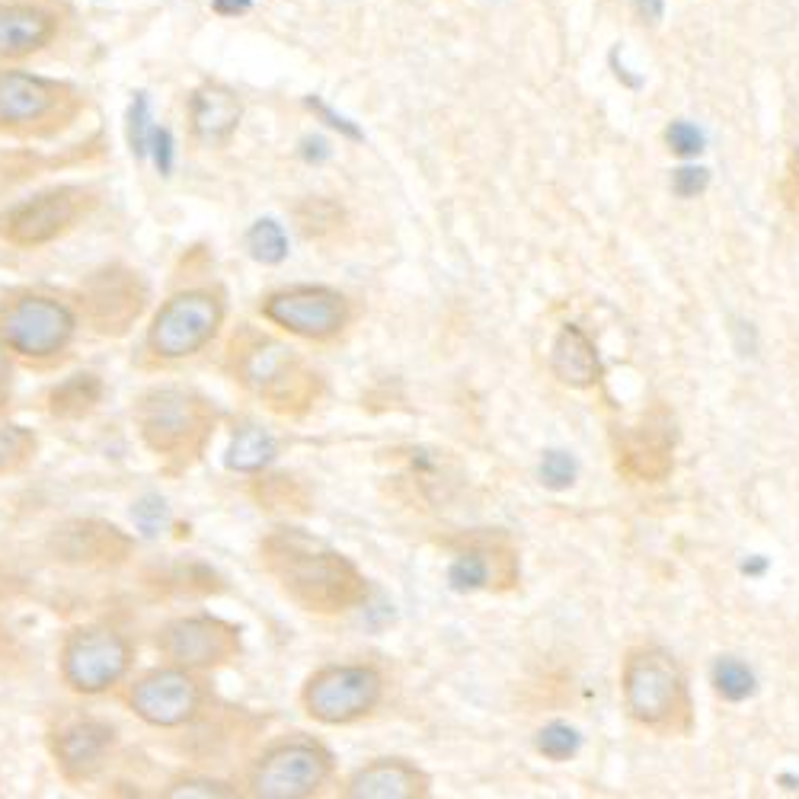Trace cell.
Listing matches in <instances>:
<instances>
[{"mask_svg":"<svg viewBox=\"0 0 799 799\" xmlns=\"http://www.w3.org/2000/svg\"><path fill=\"white\" fill-rule=\"evenodd\" d=\"M266 573L279 589L311 614H342L365 601L368 582L339 550L307 537L304 531H272L259 544Z\"/></svg>","mask_w":799,"mask_h":799,"instance_id":"cell-1","label":"cell"},{"mask_svg":"<svg viewBox=\"0 0 799 799\" xmlns=\"http://www.w3.org/2000/svg\"><path fill=\"white\" fill-rule=\"evenodd\" d=\"M234 374L275 413H304L314 403L320 378L304 365V358L288 342L243 330L234 346Z\"/></svg>","mask_w":799,"mask_h":799,"instance_id":"cell-2","label":"cell"},{"mask_svg":"<svg viewBox=\"0 0 799 799\" xmlns=\"http://www.w3.org/2000/svg\"><path fill=\"white\" fill-rule=\"evenodd\" d=\"M215 406L186 387H151L135 403V426L141 442L157 458L189 464L205 451L215 432Z\"/></svg>","mask_w":799,"mask_h":799,"instance_id":"cell-3","label":"cell"},{"mask_svg":"<svg viewBox=\"0 0 799 799\" xmlns=\"http://www.w3.org/2000/svg\"><path fill=\"white\" fill-rule=\"evenodd\" d=\"M621 691L627 713L646 729L684 732L691 726V694L681 665L659 646L633 649L624 662Z\"/></svg>","mask_w":799,"mask_h":799,"instance_id":"cell-4","label":"cell"},{"mask_svg":"<svg viewBox=\"0 0 799 799\" xmlns=\"http://www.w3.org/2000/svg\"><path fill=\"white\" fill-rule=\"evenodd\" d=\"M80 112V93L64 80L26 68H0V132L16 138L52 135Z\"/></svg>","mask_w":799,"mask_h":799,"instance_id":"cell-5","label":"cell"},{"mask_svg":"<svg viewBox=\"0 0 799 799\" xmlns=\"http://www.w3.org/2000/svg\"><path fill=\"white\" fill-rule=\"evenodd\" d=\"M384 700V675L371 662L323 665L301 691L304 713L323 726H349L371 716Z\"/></svg>","mask_w":799,"mask_h":799,"instance_id":"cell-6","label":"cell"},{"mask_svg":"<svg viewBox=\"0 0 799 799\" xmlns=\"http://www.w3.org/2000/svg\"><path fill=\"white\" fill-rule=\"evenodd\" d=\"M333 777V755L314 739L291 736L253 761L247 787L256 799H307Z\"/></svg>","mask_w":799,"mask_h":799,"instance_id":"cell-7","label":"cell"},{"mask_svg":"<svg viewBox=\"0 0 799 799\" xmlns=\"http://www.w3.org/2000/svg\"><path fill=\"white\" fill-rule=\"evenodd\" d=\"M77 333V314L68 304L48 295H16L0 311V336H4L7 349L13 355L26 358V362H52L64 349L71 346Z\"/></svg>","mask_w":799,"mask_h":799,"instance_id":"cell-8","label":"cell"},{"mask_svg":"<svg viewBox=\"0 0 799 799\" xmlns=\"http://www.w3.org/2000/svg\"><path fill=\"white\" fill-rule=\"evenodd\" d=\"M61 681L74 694L96 697L112 691L132 668V643L106 624L71 630L61 643Z\"/></svg>","mask_w":799,"mask_h":799,"instance_id":"cell-9","label":"cell"},{"mask_svg":"<svg viewBox=\"0 0 799 799\" xmlns=\"http://www.w3.org/2000/svg\"><path fill=\"white\" fill-rule=\"evenodd\" d=\"M224 323V304L205 288L176 291L170 301L160 304L148 326V352L160 362H179L202 352L218 336Z\"/></svg>","mask_w":799,"mask_h":799,"instance_id":"cell-10","label":"cell"},{"mask_svg":"<svg viewBox=\"0 0 799 799\" xmlns=\"http://www.w3.org/2000/svg\"><path fill=\"white\" fill-rule=\"evenodd\" d=\"M259 314L291 336H301L311 342H330L349 326L352 304L336 288L291 285V288L266 295L263 304H259Z\"/></svg>","mask_w":799,"mask_h":799,"instance_id":"cell-11","label":"cell"},{"mask_svg":"<svg viewBox=\"0 0 799 799\" xmlns=\"http://www.w3.org/2000/svg\"><path fill=\"white\" fill-rule=\"evenodd\" d=\"M205 681L189 672V668L167 665V668H154V672H144L135 678L125 691V704L138 720L157 729H176V726H189L192 720H199L205 710Z\"/></svg>","mask_w":799,"mask_h":799,"instance_id":"cell-12","label":"cell"},{"mask_svg":"<svg viewBox=\"0 0 799 799\" xmlns=\"http://www.w3.org/2000/svg\"><path fill=\"white\" fill-rule=\"evenodd\" d=\"M93 208V195L80 186H55L13 205L0 215V237L20 250H36L68 234Z\"/></svg>","mask_w":799,"mask_h":799,"instance_id":"cell-13","label":"cell"},{"mask_svg":"<svg viewBox=\"0 0 799 799\" xmlns=\"http://www.w3.org/2000/svg\"><path fill=\"white\" fill-rule=\"evenodd\" d=\"M160 652L170 665L189 668V672H205L231 662L240 652V630L211 614H189L176 617L157 637Z\"/></svg>","mask_w":799,"mask_h":799,"instance_id":"cell-14","label":"cell"},{"mask_svg":"<svg viewBox=\"0 0 799 799\" xmlns=\"http://www.w3.org/2000/svg\"><path fill=\"white\" fill-rule=\"evenodd\" d=\"M144 304H148V288H144L138 272L125 266H106L93 272L80 291L84 320L103 336H122L132 330Z\"/></svg>","mask_w":799,"mask_h":799,"instance_id":"cell-15","label":"cell"},{"mask_svg":"<svg viewBox=\"0 0 799 799\" xmlns=\"http://www.w3.org/2000/svg\"><path fill=\"white\" fill-rule=\"evenodd\" d=\"M116 729L96 716H71L52 732V758L68 784H84L109 761Z\"/></svg>","mask_w":799,"mask_h":799,"instance_id":"cell-16","label":"cell"},{"mask_svg":"<svg viewBox=\"0 0 799 799\" xmlns=\"http://www.w3.org/2000/svg\"><path fill=\"white\" fill-rule=\"evenodd\" d=\"M132 537L109 521L74 518L52 531V550L71 566H119L132 557Z\"/></svg>","mask_w":799,"mask_h":799,"instance_id":"cell-17","label":"cell"},{"mask_svg":"<svg viewBox=\"0 0 799 799\" xmlns=\"http://www.w3.org/2000/svg\"><path fill=\"white\" fill-rule=\"evenodd\" d=\"M61 16L39 0H0V64L45 52L58 39Z\"/></svg>","mask_w":799,"mask_h":799,"instance_id":"cell-18","label":"cell"},{"mask_svg":"<svg viewBox=\"0 0 799 799\" xmlns=\"http://www.w3.org/2000/svg\"><path fill=\"white\" fill-rule=\"evenodd\" d=\"M454 592L512 589L518 582V557L502 541H470L448 566Z\"/></svg>","mask_w":799,"mask_h":799,"instance_id":"cell-19","label":"cell"},{"mask_svg":"<svg viewBox=\"0 0 799 799\" xmlns=\"http://www.w3.org/2000/svg\"><path fill=\"white\" fill-rule=\"evenodd\" d=\"M672 422L659 410L646 416L643 426L624 435V442L617 445V467L627 477L643 480V483H659L672 470Z\"/></svg>","mask_w":799,"mask_h":799,"instance_id":"cell-20","label":"cell"},{"mask_svg":"<svg viewBox=\"0 0 799 799\" xmlns=\"http://www.w3.org/2000/svg\"><path fill=\"white\" fill-rule=\"evenodd\" d=\"M186 119L195 141L218 148V144L231 141V135L240 128L243 100L234 87L218 84V80H205V84H199L189 93Z\"/></svg>","mask_w":799,"mask_h":799,"instance_id":"cell-21","label":"cell"},{"mask_svg":"<svg viewBox=\"0 0 799 799\" xmlns=\"http://www.w3.org/2000/svg\"><path fill=\"white\" fill-rule=\"evenodd\" d=\"M342 796H349V799H422V796H429V774L403 758H378L349 777Z\"/></svg>","mask_w":799,"mask_h":799,"instance_id":"cell-22","label":"cell"},{"mask_svg":"<svg viewBox=\"0 0 799 799\" xmlns=\"http://www.w3.org/2000/svg\"><path fill=\"white\" fill-rule=\"evenodd\" d=\"M550 368L566 387H592L601 378V362L595 342L576 323H566L553 339Z\"/></svg>","mask_w":799,"mask_h":799,"instance_id":"cell-23","label":"cell"},{"mask_svg":"<svg viewBox=\"0 0 799 799\" xmlns=\"http://www.w3.org/2000/svg\"><path fill=\"white\" fill-rule=\"evenodd\" d=\"M103 390L106 387L100 381V374L77 371V374H71V378H64L61 384L52 387V394H48V413L58 416V419H80L100 406Z\"/></svg>","mask_w":799,"mask_h":799,"instance_id":"cell-24","label":"cell"},{"mask_svg":"<svg viewBox=\"0 0 799 799\" xmlns=\"http://www.w3.org/2000/svg\"><path fill=\"white\" fill-rule=\"evenodd\" d=\"M275 454H279V442L275 435L263 426H240L231 438V448H227L224 464L237 470V474H259L266 470Z\"/></svg>","mask_w":799,"mask_h":799,"instance_id":"cell-25","label":"cell"},{"mask_svg":"<svg viewBox=\"0 0 799 799\" xmlns=\"http://www.w3.org/2000/svg\"><path fill=\"white\" fill-rule=\"evenodd\" d=\"M710 678H713L716 694H720L723 700H729V704H742V700H748L755 694L752 668H748L745 662H739V659H732V656L716 659Z\"/></svg>","mask_w":799,"mask_h":799,"instance_id":"cell-26","label":"cell"},{"mask_svg":"<svg viewBox=\"0 0 799 799\" xmlns=\"http://www.w3.org/2000/svg\"><path fill=\"white\" fill-rule=\"evenodd\" d=\"M247 250L256 263L279 266L288 256V234L275 218H259L247 231Z\"/></svg>","mask_w":799,"mask_h":799,"instance_id":"cell-27","label":"cell"},{"mask_svg":"<svg viewBox=\"0 0 799 799\" xmlns=\"http://www.w3.org/2000/svg\"><path fill=\"white\" fill-rule=\"evenodd\" d=\"M36 454V435L16 422H0V477L16 474Z\"/></svg>","mask_w":799,"mask_h":799,"instance_id":"cell-28","label":"cell"},{"mask_svg":"<svg viewBox=\"0 0 799 799\" xmlns=\"http://www.w3.org/2000/svg\"><path fill=\"white\" fill-rule=\"evenodd\" d=\"M534 745H537V752L550 761H569L582 748V736L569 723H547L537 732Z\"/></svg>","mask_w":799,"mask_h":799,"instance_id":"cell-29","label":"cell"},{"mask_svg":"<svg viewBox=\"0 0 799 799\" xmlns=\"http://www.w3.org/2000/svg\"><path fill=\"white\" fill-rule=\"evenodd\" d=\"M151 132H154V119H151L148 93H135L132 106H128V144H132L135 157H148Z\"/></svg>","mask_w":799,"mask_h":799,"instance_id":"cell-30","label":"cell"},{"mask_svg":"<svg viewBox=\"0 0 799 799\" xmlns=\"http://www.w3.org/2000/svg\"><path fill=\"white\" fill-rule=\"evenodd\" d=\"M259 499L266 502V509H304L307 505L304 489L291 477H263L259 480Z\"/></svg>","mask_w":799,"mask_h":799,"instance_id":"cell-31","label":"cell"},{"mask_svg":"<svg viewBox=\"0 0 799 799\" xmlns=\"http://www.w3.org/2000/svg\"><path fill=\"white\" fill-rule=\"evenodd\" d=\"M163 796H170V799H186V796L224 799V796H237V787L221 784V780H211V777H183V780H173V784L163 790Z\"/></svg>","mask_w":799,"mask_h":799,"instance_id":"cell-32","label":"cell"},{"mask_svg":"<svg viewBox=\"0 0 799 799\" xmlns=\"http://www.w3.org/2000/svg\"><path fill=\"white\" fill-rule=\"evenodd\" d=\"M579 467L566 451H547L541 461V483L547 489H569L576 483Z\"/></svg>","mask_w":799,"mask_h":799,"instance_id":"cell-33","label":"cell"},{"mask_svg":"<svg viewBox=\"0 0 799 799\" xmlns=\"http://www.w3.org/2000/svg\"><path fill=\"white\" fill-rule=\"evenodd\" d=\"M132 518H135V525L144 537H154L160 534V528L167 525V502L157 499V496H144L135 509H132Z\"/></svg>","mask_w":799,"mask_h":799,"instance_id":"cell-34","label":"cell"},{"mask_svg":"<svg viewBox=\"0 0 799 799\" xmlns=\"http://www.w3.org/2000/svg\"><path fill=\"white\" fill-rule=\"evenodd\" d=\"M665 138H668V148H672L678 157H694V154L704 151V132L691 122H675L672 128H668Z\"/></svg>","mask_w":799,"mask_h":799,"instance_id":"cell-35","label":"cell"},{"mask_svg":"<svg viewBox=\"0 0 799 799\" xmlns=\"http://www.w3.org/2000/svg\"><path fill=\"white\" fill-rule=\"evenodd\" d=\"M148 154L154 157L160 176H170L173 173V157H176V148H173V135L170 128H157L151 132V144H148Z\"/></svg>","mask_w":799,"mask_h":799,"instance_id":"cell-36","label":"cell"},{"mask_svg":"<svg viewBox=\"0 0 799 799\" xmlns=\"http://www.w3.org/2000/svg\"><path fill=\"white\" fill-rule=\"evenodd\" d=\"M707 183H710V173L704 167H681L672 176V189L681 195V199H694V195L707 189Z\"/></svg>","mask_w":799,"mask_h":799,"instance_id":"cell-37","label":"cell"},{"mask_svg":"<svg viewBox=\"0 0 799 799\" xmlns=\"http://www.w3.org/2000/svg\"><path fill=\"white\" fill-rule=\"evenodd\" d=\"M637 13L649 23L662 20V0H637Z\"/></svg>","mask_w":799,"mask_h":799,"instance_id":"cell-38","label":"cell"},{"mask_svg":"<svg viewBox=\"0 0 799 799\" xmlns=\"http://www.w3.org/2000/svg\"><path fill=\"white\" fill-rule=\"evenodd\" d=\"M250 7V0H215L218 13H243Z\"/></svg>","mask_w":799,"mask_h":799,"instance_id":"cell-39","label":"cell"},{"mask_svg":"<svg viewBox=\"0 0 799 799\" xmlns=\"http://www.w3.org/2000/svg\"><path fill=\"white\" fill-rule=\"evenodd\" d=\"M7 371H10V362H7V342H4V336H0V384H4Z\"/></svg>","mask_w":799,"mask_h":799,"instance_id":"cell-40","label":"cell"}]
</instances>
